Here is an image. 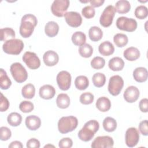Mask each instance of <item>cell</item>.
<instances>
[{
	"label": "cell",
	"instance_id": "2e32d148",
	"mask_svg": "<svg viewBox=\"0 0 148 148\" xmlns=\"http://www.w3.org/2000/svg\"><path fill=\"white\" fill-rule=\"evenodd\" d=\"M44 63L48 66H52L56 65L59 61L58 54L53 50L46 51L43 56Z\"/></svg>",
	"mask_w": 148,
	"mask_h": 148
},
{
	"label": "cell",
	"instance_id": "6da1fadb",
	"mask_svg": "<svg viewBox=\"0 0 148 148\" xmlns=\"http://www.w3.org/2000/svg\"><path fill=\"white\" fill-rule=\"evenodd\" d=\"M38 20L35 16L32 14H26L21 18L20 26V34L24 38L29 37L33 33L36 26Z\"/></svg>",
	"mask_w": 148,
	"mask_h": 148
},
{
	"label": "cell",
	"instance_id": "5b68a950",
	"mask_svg": "<svg viewBox=\"0 0 148 148\" xmlns=\"http://www.w3.org/2000/svg\"><path fill=\"white\" fill-rule=\"evenodd\" d=\"M10 73L17 83H21L25 82L28 77L27 72L24 66L20 62H14L10 65Z\"/></svg>",
	"mask_w": 148,
	"mask_h": 148
},
{
	"label": "cell",
	"instance_id": "ac0fdd59",
	"mask_svg": "<svg viewBox=\"0 0 148 148\" xmlns=\"http://www.w3.org/2000/svg\"><path fill=\"white\" fill-rule=\"evenodd\" d=\"M25 125L31 131H35L38 129L41 125L40 119L37 116L30 115L25 119Z\"/></svg>",
	"mask_w": 148,
	"mask_h": 148
},
{
	"label": "cell",
	"instance_id": "ffe728a7",
	"mask_svg": "<svg viewBox=\"0 0 148 148\" xmlns=\"http://www.w3.org/2000/svg\"><path fill=\"white\" fill-rule=\"evenodd\" d=\"M99 53L103 56H109L114 51L113 45L109 41H104L101 43L98 47Z\"/></svg>",
	"mask_w": 148,
	"mask_h": 148
},
{
	"label": "cell",
	"instance_id": "bcb514c9",
	"mask_svg": "<svg viewBox=\"0 0 148 148\" xmlns=\"http://www.w3.org/2000/svg\"><path fill=\"white\" fill-rule=\"evenodd\" d=\"M139 130L140 133L144 136L148 135V127H147V120H145L140 122L139 124Z\"/></svg>",
	"mask_w": 148,
	"mask_h": 148
},
{
	"label": "cell",
	"instance_id": "4dcf8cb0",
	"mask_svg": "<svg viewBox=\"0 0 148 148\" xmlns=\"http://www.w3.org/2000/svg\"><path fill=\"white\" fill-rule=\"evenodd\" d=\"M71 39L73 43L75 45L80 46L85 43L86 40V36L83 32L76 31L73 34Z\"/></svg>",
	"mask_w": 148,
	"mask_h": 148
},
{
	"label": "cell",
	"instance_id": "5bb4252c",
	"mask_svg": "<svg viewBox=\"0 0 148 148\" xmlns=\"http://www.w3.org/2000/svg\"><path fill=\"white\" fill-rule=\"evenodd\" d=\"M65 21L68 25L72 27H78L82 23L81 15L76 12H68L64 14Z\"/></svg>",
	"mask_w": 148,
	"mask_h": 148
},
{
	"label": "cell",
	"instance_id": "f35d334b",
	"mask_svg": "<svg viewBox=\"0 0 148 148\" xmlns=\"http://www.w3.org/2000/svg\"><path fill=\"white\" fill-rule=\"evenodd\" d=\"M105 61L103 58L97 56L95 57L91 61V66L95 69H100L105 66Z\"/></svg>",
	"mask_w": 148,
	"mask_h": 148
},
{
	"label": "cell",
	"instance_id": "d6a6232c",
	"mask_svg": "<svg viewBox=\"0 0 148 148\" xmlns=\"http://www.w3.org/2000/svg\"><path fill=\"white\" fill-rule=\"evenodd\" d=\"M21 94L24 98L32 99L35 94V88L32 84L29 83L25 85L21 90Z\"/></svg>",
	"mask_w": 148,
	"mask_h": 148
},
{
	"label": "cell",
	"instance_id": "52a82bcc",
	"mask_svg": "<svg viewBox=\"0 0 148 148\" xmlns=\"http://www.w3.org/2000/svg\"><path fill=\"white\" fill-rule=\"evenodd\" d=\"M124 86V80L119 75H114L109 79L108 84V91L109 93L113 95H118Z\"/></svg>",
	"mask_w": 148,
	"mask_h": 148
},
{
	"label": "cell",
	"instance_id": "ab89813d",
	"mask_svg": "<svg viewBox=\"0 0 148 148\" xmlns=\"http://www.w3.org/2000/svg\"><path fill=\"white\" fill-rule=\"evenodd\" d=\"M94 97L92 94L89 92H86L82 94L80 96V102L83 105L91 104L94 101Z\"/></svg>",
	"mask_w": 148,
	"mask_h": 148
},
{
	"label": "cell",
	"instance_id": "74e56055",
	"mask_svg": "<svg viewBox=\"0 0 148 148\" xmlns=\"http://www.w3.org/2000/svg\"><path fill=\"white\" fill-rule=\"evenodd\" d=\"M134 13L136 18L141 20L145 19L147 16L148 10L146 6L144 5H140L136 7Z\"/></svg>",
	"mask_w": 148,
	"mask_h": 148
},
{
	"label": "cell",
	"instance_id": "d6986e66",
	"mask_svg": "<svg viewBox=\"0 0 148 148\" xmlns=\"http://www.w3.org/2000/svg\"><path fill=\"white\" fill-rule=\"evenodd\" d=\"M148 72L146 68L144 67H138L133 72V77L134 79L139 82L142 83L147 80Z\"/></svg>",
	"mask_w": 148,
	"mask_h": 148
},
{
	"label": "cell",
	"instance_id": "836d02e7",
	"mask_svg": "<svg viewBox=\"0 0 148 148\" xmlns=\"http://www.w3.org/2000/svg\"><path fill=\"white\" fill-rule=\"evenodd\" d=\"M15 32L11 28H4L1 29V40L7 41L10 39H14Z\"/></svg>",
	"mask_w": 148,
	"mask_h": 148
},
{
	"label": "cell",
	"instance_id": "ee69618b",
	"mask_svg": "<svg viewBox=\"0 0 148 148\" xmlns=\"http://www.w3.org/2000/svg\"><path fill=\"white\" fill-rule=\"evenodd\" d=\"M72 145V140L69 138H64L61 139L58 143V146L61 148H70Z\"/></svg>",
	"mask_w": 148,
	"mask_h": 148
},
{
	"label": "cell",
	"instance_id": "c3c4849f",
	"mask_svg": "<svg viewBox=\"0 0 148 148\" xmlns=\"http://www.w3.org/2000/svg\"><path fill=\"white\" fill-rule=\"evenodd\" d=\"M139 107L141 112L146 113L148 111V99L147 98L142 99L139 104Z\"/></svg>",
	"mask_w": 148,
	"mask_h": 148
},
{
	"label": "cell",
	"instance_id": "4fadbf2b",
	"mask_svg": "<svg viewBox=\"0 0 148 148\" xmlns=\"http://www.w3.org/2000/svg\"><path fill=\"white\" fill-rule=\"evenodd\" d=\"M114 145L112 138L109 136H100L95 138L91 143L92 148H109Z\"/></svg>",
	"mask_w": 148,
	"mask_h": 148
},
{
	"label": "cell",
	"instance_id": "7dc6e473",
	"mask_svg": "<svg viewBox=\"0 0 148 148\" xmlns=\"http://www.w3.org/2000/svg\"><path fill=\"white\" fill-rule=\"evenodd\" d=\"M40 147V142L36 138H31L27 142V147L28 148H39Z\"/></svg>",
	"mask_w": 148,
	"mask_h": 148
},
{
	"label": "cell",
	"instance_id": "44dd1931",
	"mask_svg": "<svg viewBox=\"0 0 148 148\" xmlns=\"http://www.w3.org/2000/svg\"><path fill=\"white\" fill-rule=\"evenodd\" d=\"M59 31V25L53 21H49L46 23L45 27V32L47 36L53 38L56 36Z\"/></svg>",
	"mask_w": 148,
	"mask_h": 148
},
{
	"label": "cell",
	"instance_id": "681fc988",
	"mask_svg": "<svg viewBox=\"0 0 148 148\" xmlns=\"http://www.w3.org/2000/svg\"><path fill=\"white\" fill-rule=\"evenodd\" d=\"M92 7L97 8L101 6L105 2L104 0H90L89 1Z\"/></svg>",
	"mask_w": 148,
	"mask_h": 148
},
{
	"label": "cell",
	"instance_id": "83f0119b",
	"mask_svg": "<svg viewBox=\"0 0 148 148\" xmlns=\"http://www.w3.org/2000/svg\"><path fill=\"white\" fill-rule=\"evenodd\" d=\"M103 129L109 132L114 131L117 128V122L116 120L111 117H106L103 121Z\"/></svg>",
	"mask_w": 148,
	"mask_h": 148
},
{
	"label": "cell",
	"instance_id": "8d00e7d4",
	"mask_svg": "<svg viewBox=\"0 0 148 148\" xmlns=\"http://www.w3.org/2000/svg\"><path fill=\"white\" fill-rule=\"evenodd\" d=\"M79 53L82 57L84 58H88L90 57L92 54L93 48L88 43H84L79 47Z\"/></svg>",
	"mask_w": 148,
	"mask_h": 148
},
{
	"label": "cell",
	"instance_id": "7a4b0ae2",
	"mask_svg": "<svg viewBox=\"0 0 148 148\" xmlns=\"http://www.w3.org/2000/svg\"><path fill=\"white\" fill-rule=\"evenodd\" d=\"M99 128V123L95 120H91L86 122L83 128L78 132L79 138L84 142L91 140Z\"/></svg>",
	"mask_w": 148,
	"mask_h": 148
},
{
	"label": "cell",
	"instance_id": "277c9868",
	"mask_svg": "<svg viewBox=\"0 0 148 148\" xmlns=\"http://www.w3.org/2000/svg\"><path fill=\"white\" fill-rule=\"evenodd\" d=\"M24 48V43L20 39H12L5 42L3 44L2 49L5 53L12 54L18 55Z\"/></svg>",
	"mask_w": 148,
	"mask_h": 148
},
{
	"label": "cell",
	"instance_id": "484cf974",
	"mask_svg": "<svg viewBox=\"0 0 148 148\" xmlns=\"http://www.w3.org/2000/svg\"><path fill=\"white\" fill-rule=\"evenodd\" d=\"M88 36L92 41L97 42L102 39L103 32L99 27L93 26L89 29Z\"/></svg>",
	"mask_w": 148,
	"mask_h": 148
},
{
	"label": "cell",
	"instance_id": "60d3db41",
	"mask_svg": "<svg viewBox=\"0 0 148 148\" xmlns=\"http://www.w3.org/2000/svg\"><path fill=\"white\" fill-rule=\"evenodd\" d=\"M34 108V104L28 101H22L19 105L20 110L23 113H29L33 110Z\"/></svg>",
	"mask_w": 148,
	"mask_h": 148
},
{
	"label": "cell",
	"instance_id": "e575fe53",
	"mask_svg": "<svg viewBox=\"0 0 148 148\" xmlns=\"http://www.w3.org/2000/svg\"><path fill=\"white\" fill-rule=\"evenodd\" d=\"M113 41L116 46L119 47H123L128 43V39L126 35L119 33L114 36Z\"/></svg>",
	"mask_w": 148,
	"mask_h": 148
},
{
	"label": "cell",
	"instance_id": "cb8c5ba5",
	"mask_svg": "<svg viewBox=\"0 0 148 148\" xmlns=\"http://www.w3.org/2000/svg\"><path fill=\"white\" fill-rule=\"evenodd\" d=\"M108 66L113 71H119L123 69L124 62L121 58L119 57H114L109 60Z\"/></svg>",
	"mask_w": 148,
	"mask_h": 148
},
{
	"label": "cell",
	"instance_id": "7bdbcfd3",
	"mask_svg": "<svg viewBox=\"0 0 148 148\" xmlns=\"http://www.w3.org/2000/svg\"><path fill=\"white\" fill-rule=\"evenodd\" d=\"M12 136L10 130L6 127H1L0 128V139L1 140L5 141L8 140Z\"/></svg>",
	"mask_w": 148,
	"mask_h": 148
},
{
	"label": "cell",
	"instance_id": "9c48e42d",
	"mask_svg": "<svg viewBox=\"0 0 148 148\" xmlns=\"http://www.w3.org/2000/svg\"><path fill=\"white\" fill-rule=\"evenodd\" d=\"M115 12V9L113 6L110 5L106 6L102 13L99 18L101 25L104 27H109L113 22Z\"/></svg>",
	"mask_w": 148,
	"mask_h": 148
},
{
	"label": "cell",
	"instance_id": "3957f363",
	"mask_svg": "<svg viewBox=\"0 0 148 148\" xmlns=\"http://www.w3.org/2000/svg\"><path fill=\"white\" fill-rule=\"evenodd\" d=\"M77 119L73 116L62 117L58 122V129L60 133L66 134L73 131L77 126Z\"/></svg>",
	"mask_w": 148,
	"mask_h": 148
},
{
	"label": "cell",
	"instance_id": "e0dca14e",
	"mask_svg": "<svg viewBox=\"0 0 148 148\" xmlns=\"http://www.w3.org/2000/svg\"><path fill=\"white\" fill-rule=\"evenodd\" d=\"M40 97L45 99H50L54 97L56 90L53 86L50 84H45L40 87L39 92Z\"/></svg>",
	"mask_w": 148,
	"mask_h": 148
},
{
	"label": "cell",
	"instance_id": "7402d4cb",
	"mask_svg": "<svg viewBox=\"0 0 148 148\" xmlns=\"http://www.w3.org/2000/svg\"><path fill=\"white\" fill-rule=\"evenodd\" d=\"M140 54L139 50L136 47H130L126 49L123 53V56L125 58L130 61L136 60L140 57Z\"/></svg>",
	"mask_w": 148,
	"mask_h": 148
},
{
	"label": "cell",
	"instance_id": "f1b7e54d",
	"mask_svg": "<svg viewBox=\"0 0 148 148\" xmlns=\"http://www.w3.org/2000/svg\"><path fill=\"white\" fill-rule=\"evenodd\" d=\"M12 84V82L7 73L2 68L0 69V87L2 90L8 89Z\"/></svg>",
	"mask_w": 148,
	"mask_h": 148
},
{
	"label": "cell",
	"instance_id": "f6af8a7d",
	"mask_svg": "<svg viewBox=\"0 0 148 148\" xmlns=\"http://www.w3.org/2000/svg\"><path fill=\"white\" fill-rule=\"evenodd\" d=\"M9 107V102L8 99L1 93V102H0V110L1 112H5Z\"/></svg>",
	"mask_w": 148,
	"mask_h": 148
},
{
	"label": "cell",
	"instance_id": "8992f818",
	"mask_svg": "<svg viewBox=\"0 0 148 148\" xmlns=\"http://www.w3.org/2000/svg\"><path fill=\"white\" fill-rule=\"evenodd\" d=\"M116 26L120 30L133 32L137 28V22L134 18L122 16L117 19Z\"/></svg>",
	"mask_w": 148,
	"mask_h": 148
},
{
	"label": "cell",
	"instance_id": "d590c367",
	"mask_svg": "<svg viewBox=\"0 0 148 148\" xmlns=\"http://www.w3.org/2000/svg\"><path fill=\"white\" fill-rule=\"evenodd\" d=\"M92 81L94 85L97 87H101L104 86L106 82L105 75L100 72L95 73L92 77Z\"/></svg>",
	"mask_w": 148,
	"mask_h": 148
},
{
	"label": "cell",
	"instance_id": "f546056e",
	"mask_svg": "<svg viewBox=\"0 0 148 148\" xmlns=\"http://www.w3.org/2000/svg\"><path fill=\"white\" fill-rule=\"evenodd\" d=\"M75 85L77 89L79 90H84L86 89L89 85L88 79L86 76H78L75 79Z\"/></svg>",
	"mask_w": 148,
	"mask_h": 148
},
{
	"label": "cell",
	"instance_id": "4316f807",
	"mask_svg": "<svg viewBox=\"0 0 148 148\" xmlns=\"http://www.w3.org/2000/svg\"><path fill=\"white\" fill-rule=\"evenodd\" d=\"M56 103L58 108L61 109H66L70 105V98L66 94H60L57 97Z\"/></svg>",
	"mask_w": 148,
	"mask_h": 148
},
{
	"label": "cell",
	"instance_id": "9a60e30c",
	"mask_svg": "<svg viewBox=\"0 0 148 148\" xmlns=\"http://www.w3.org/2000/svg\"><path fill=\"white\" fill-rule=\"evenodd\" d=\"M123 96L124 99L127 102L133 103L138 99L139 96V90L135 86H129L124 91Z\"/></svg>",
	"mask_w": 148,
	"mask_h": 148
},
{
	"label": "cell",
	"instance_id": "30bf717a",
	"mask_svg": "<svg viewBox=\"0 0 148 148\" xmlns=\"http://www.w3.org/2000/svg\"><path fill=\"white\" fill-rule=\"evenodd\" d=\"M57 83L59 88L63 90H68L71 84V75L68 71H62L60 72L56 77Z\"/></svg>",
	"mask_w": 148,
	"mask_h": 148
},
{
	"label": "cell",
	"instance_id": "f907efd6",
	"mask_svg": "<svg viewBox=\"0 0 148 148\" xmlns=\"http://www.w3.org/2000/svg\"><path fill=\"white\" fill-rule=\"evenodd\" d=\"M9 147H10V148H14V147L22 148V147H23V145H22L21 142L15 140V141H13L10 143V144L9 145Z\"/></svg>",
	"mask_w": 148,
	"mask_h": 148
},
{
	"label": "cell",
	"instance_id": "d4e9b609",
	"mask_svg": "<svg viewBox=\"0 0 148 148\" xmlns=\"http://www.w3.org/2000/svg\"><path fill=\"white\" fill-rule=\"evenodd\" d=\"M115 11L120 14L128 13L131 9V5L129 1L127 0L118 1L115 4Z\"/></svg>",
	"mask_w": 148,
	"mask_h": 148
},
{
	"label": "cell",
	"instance_id": "ba28073f",
	"mask_svg": "<svg viewBox=\"0 0 148 148\" xmlns=\"http://www.w3.org/2000/svg\"><path fill=\"white\" fill-rule=\"evenodd\" d=\"M69 6L68 0H55L51 5L52 13L59 17H63Z\"/></svg>",
	"mask_w": 148,
	"mask_h": 148
},
{
	"label": "cell",
	"instance_id": "8fae6325",
	"mask_svg": "<svg viewBox=\"0 0 148 148\" xmlns=\"http://www.w3.org/2000/svg\"><path fill=\"white\" fill-rule=\"evenodd\" d=\"M125 143L128 147L135 146L139 140V131L135 127H131L127 130L125 135Z\"/></svg>",
	"mask_w": 148,
	"mask_h": 148
},
{
	"label": "cell",
	"instance_id": "b9f144b4",
	"mask_svg": "<svg viewBox=\"0 0 148 148\" xmlns=\"http://www.w3.org/2000/svg\"><path fill=\"white\" fill-rule=\"evenodd\" d=\"M95 13V9L91 6H86L82 10V15L86 18H92Z\"/></svg>",
	"mask_w": 148,
	"mask_h": 148
},
{
	"label": "cell",
	"instance_id": "1f68e13d",
	"mask_svg": "<svg viewBox=\"0 0 148 148\" xmlns=\"http://www.w3.org/2000/svg\"><path fill=\"white\" fill-rule=\"evenodd\" d=\"M7 121L9 124L11 126L17 127L21 124L22 121V117L18 113L12 112L8 115Z\"/></svg>",
	"mask_w": 148,
	"mask_h": 148
},
{
	"label": "cell",
	"instance_id": "7c38bea8",
	"mask_svg": "<svg viewBox=\"0 0 148 148\" xmlns=\"http://www.w3.org/2000/svg\"><path fill=\"white\" fill-rule=\"evenodd\" d=\"M23 60L31 69H36L40 65V61L37 55L31 51H26L23 56Z\"/></svg>",
	"mask_w": 148,
	"mask_h": 148
},
{
	"label": "cell",
	"instance_id": "603a6c76",
	"mask_svg": "<svg viewBox=\"0 0 148 148\" xmlns=\"http://www.w3.org/2000/svg\"><path fill=\"white\" fill-rule=\"evenodd\" d=\"M96 107L101 112H106L111 107V102L109 98L105 97H99L96 102Z\"/></svg>",
	"mask_w": 148,
	"mask_h": 148
}]
</instances>
